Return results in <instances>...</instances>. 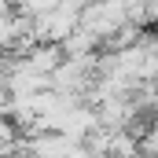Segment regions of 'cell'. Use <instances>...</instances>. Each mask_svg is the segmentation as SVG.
I'll list each match as a JSON object with an SVG mask.
<instances>
[{"instance_id":"obj_1","label":"cell","mask_w":158,"mask_h":158,"mask_svg":"<svg viewBox=\"0 0 158 158\" xmlns=\"http://www.w3.org/2000/svg\"><path fill=\"white\" fill-rule=\"evenodd\" d=\"M151 88H155V96H158V70H155V77H151Z\"/></svg>"}]
</instances>
